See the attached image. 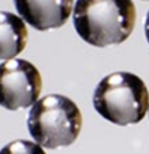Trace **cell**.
Masks as SVG:
<instances>
[{
	"instance_id": "7",
	"label": "cell",
	"mask_w": 149,
	"mask_h": 154,
	"mask_svg": "<svg viewBox=\"0 0 149 154\" xmlns=\"http://www.w3.org/2000/svg\"><path fill=\"white\" fill-rule=\"evenodd\" d=\"M0 154H47V153L38 143L19 139L6 145L0 150Z\"/></svg>"
},
{
	"instance_id": "8",
	"label": "cell",
	"mask_w": 149,
	"mask_h": 154,
	"mask_svg": "<svg viewBox=\"0 0 149 154\" xmlns=\"http://www.w3.org/2000/svg\"><path fill=\"white\" fill-rule=\"evenodd\" d=\"M145 35L149 42V11H148V14H146V19H145Z\"/></svg>"
},
{
	"instance_id": "5",
	"label": "cell",
	"mask_w": 149,
	"mask_h": 154,
	"mask_svg": "<svg viewBox=\"0 0 149 154\" xmlns=\"http://www.w3.org/2000/svg\"><path fill=\"white\" fill-rule=\"evenodd\" d=\"M74 0H14L21 18L40 32L58 29L70 18Z\"/></svg>"
},
{
	"instance_id": "1",
	"label": "cell",
	"mask_w": 149,
	"mask_h": 154,
	"mask_svg": "<svg viewBox=\"0 0 149 154\" xmlns=\"http://www.w3.org/2000/svg\"><path fill=\"white\" fill-rule=\"evenodd\" d=\"M73 20L85 42L100 48L116 45L134 30L135 7L132 0H77Z\"/></svg>"
},
{
	"instance_id": "6",
	"label": "cell",
	"mask_w": 149,
	"mask_h": 154,
	"mask_svg": "<svg viewBox=\"0 0 149 154\" xmlns=\"http://www.w3.org/2000/svg\"><path fill=\"white\" fill-rule=\"evenodd\" d=\"M27 29L21 17L7 11H0V59L11 60L25 49Z\"/></svg>"
},
{
	"instance_id": "4",
	"label": "cell",
	"mask_w": 149,
	"mask_h": 154,
	"mask_svg": "<svg viewBox=\"0 0 149 154\" xmlns=\"http://www.w3.org/2000/svg\"><path fill=\"white\" fill-rule=\"evenodd\" d=\"M43 87L40 71L24 59L0 64V106L8 111L25 109L36 104Z\"/></svg>"
},
{
	"instance_id": "3",
	"label": "cell",
	"mask_w": 149,
	"mask_h": 154,
	"mask_svg": "<svg viewBox=\"0 0 149 154\" xmlns=\"http://www.w3.org/2000/svg\"><path fill=\"white\" fill-rule=\"evenodd\" d=\"M82 115L77 104L66 96L49 94L32 106L27 128L32 138L47 149L70 146L78 138Z\"/></svg>"
},
{
	"instance_id": "2",
	"label": "cell",
	"mask_w": 149,
	"mask_h": 154,
	"mask_svg": "<svg viewBox=\"0 0 149 154\" xmlns=\"http://www.w3.org/2000/svg\"><path fill=\"white\" fill-rule=\"evenodd\" d=\"M93 106L114 124H137L149 111V91L140 76L125 71L114 72L103 78L94 89Z\"/></svg>"
}]
</instances>
